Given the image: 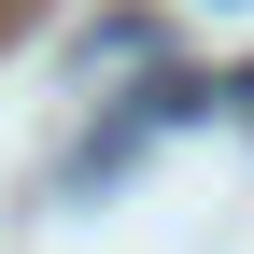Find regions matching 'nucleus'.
<instances>
[{"label":"nucleus","mask_w":254,"mask_h":254,"mask_svg":"<svg viewBox=\"0 0 254 254\" xmlns=\"http://www.w3.org/2000/svg\"><path fill=\"white\" fill-rule=\"evenodd\" d=\"M226 99H240V113H254V71H240V85H226Z\"/></svg>","instance_id":"f257e3e1"}]
</instances>
